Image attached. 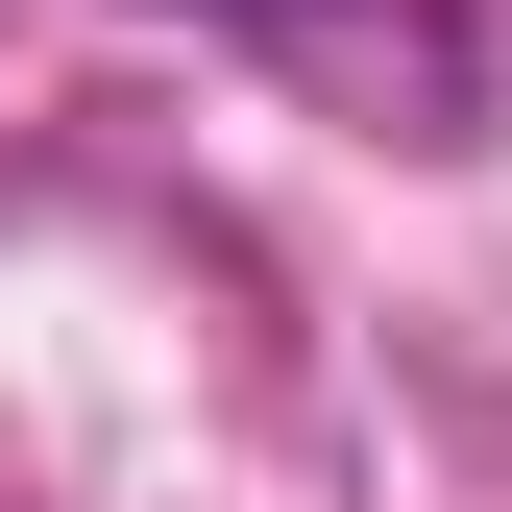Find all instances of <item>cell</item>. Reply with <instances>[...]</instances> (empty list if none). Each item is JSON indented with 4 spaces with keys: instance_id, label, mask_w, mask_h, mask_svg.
<instances>
[{
    "instance_id": "obj_1",
    "label": "cell",
    "mask_w": 512,
    "mask_h": 512,
    "mask_svg": "<svg viewBox=\"0 0 512 512\" xmlns=\"http://www.w3.org/2000/svg\"><path fill=\"white\" fill-rule=\"evenodd\" d=\"M220 25H269V49H317L366 122H415V147H464V25L439 0H220Z\"/></svg>"
}]
</instances>
